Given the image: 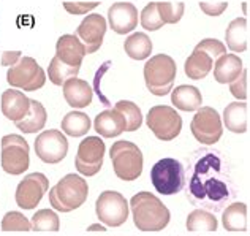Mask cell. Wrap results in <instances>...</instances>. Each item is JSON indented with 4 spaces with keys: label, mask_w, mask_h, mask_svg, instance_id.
<instances>
[{
    "label": "cell",
    "mask_w": 250,
    "mask_h": 236,
    "mask_svg": "<svg viewBox=\"0 0 250 236\" xmlns=\"http://www.w3.org/2000/svg\"><path fill=\"white\" fill-rule=\"evenodd\" d=\"M234 195L236 187L223 155L212 149L196 150L190 160L188 201L196 208L219 213Z\"/></svg>",
    "instance_id": "obj_1"
},
{
    "label": "cell",
    "mask_w": 250,
    "mask_h": 236,
    "mask_svg": "<svg viewBox=\"0 0 250 236\" xmlns=\"http://www.w3.org/2000/svg\"><path fill=\"white\" fill-rule=\"evenodd\" d=\"M130 209L135 227L141 232H162L169 224V209L150 192H138L131 196Z\"/></svg>",
    "instance_id": "obj_2"
},
{
    "label": "cell",
    "mask_w": 250,
    "mask_h": 236,
    "mask_svg": "<svg viewBox=\"0 0 250 236\" xmlns=\"http://www.w3.org/2000/svg\"><path fill=\"white\" fill-rule=\"evenodd\" d=\"M89 195V186L81 176L70 173L49 190L51 206L61 213H70L81 208Z\"/></svg>",
    "instance_id": "obj_3"
},
{
    "label": "cell",
    "mask_w": 250,
    "mask_h": 236,
    "mask_svg": "<svg viewBox=\"0 0 250 236\" xmlns=\"http://www.w3.org/2000/svg\"><path fill=\"white\" fill-rule=\"evenodd\" d=\"M177 67L173 57L168 54L152 56L144 65V81L150 94L165 97L173 90Z\"/></svg>",
    "instance_id": "obj_4"
},
{
    "label": "cell",
    "mask_w": 250,
    "mask_h": 236,
    "mask_svg": "<svg viewBox=\"0 0 250 236\" xmlns=\"http://www.w3.org/2000/svg\"><path fill=\"white\" fill-rule=\"evenodd\" d=\"M109 157L113 162V170L116 176L125 182L138 179L143 173V152L131 141L121 140L114 143L109 149Z\"/></svg>",
    "instance_id": "obj_5"
},
{
    "label": "cell",
    "mask_w": 250,
    "mask_h": 236,
    "mask_svg": "<svg viewBox=\"0 0 250 236\" xmlns=\"http://www.w3.org/2000/svg\"><path fill=\"white\" fill-rule=\"evenodd\" d=\"M150 182L160 195H176L186 187V168L173 157H165L150 170Z\"/></svg>",
    "instance_id": "obj_6"
},
{
    "label": "cell",
    "mask_w": 250,
    "mask_h": 236,
    "mask_svg": "<svg viewBox=\"0 0 250 236\" xmlns=\"http://www.w3.org/2000/svg\"><path fill=\"white\" fill-rule=\"evenodd\" d=\"M6 83L13 87H19L25 92H34L44 86L46 73L34 57L22 56L6 71Z\"/></svg>",
    "instance_id": "obj_7"
},
{
    "label": "cell",
    "mask_w": 250,
    "mask_h": 236,
    "mask_svg": "<svg viewBox=\"0 0 250 236\" xmlns=\"http://www.w3.org/2000/svg\"><path fill=\"white\" fill-rule=\"evenodd\" d=\"M146 124L150 132L162 141L174 140L182 130V117L174 108L167 107V105H155L150 108Z\"/></svg>",
    "instance_id": "obj_8"
},
{
    "label": "cell",
    "mask_w": 250,
    "mask_h": 236,
    "mask_svg": "<svg viewBox=\"0 0 250 236\" xmlns=\"http://www.w3.org/2000/svg\"><path fill=\"white\" fill-rule=\"evenodd\" d=\"M186 10V3L177 2H149L141 11L140 22L144 30H159L167 24H177Z\"/></svg>",
    "instance_id": "obj_9"
},
{
    "label": "cell",
    "mask_w": 250,
    "mask_h": 236,
    "mask_svg": "<svg viewBox=\"0 0 250 236\" xmlns=\"http://www.w3.org/2000/svg\"><path fill=\"white\" fill-rule=\"evenodd\" d=\"M95 213L106 227H121L128 219V201L116 190H104L95 201Z\"/></svg>",
    "instance_id": "obj_10"
},
{
    "label": "cell",
    "mask_w": 250,
    "mask_h": 236,
    "mask_svg": "<svg viewBox=\"0 0 250 236\" xmlns=\"http://www.w3.org/2000/svg\"><path fill=\"white\" fill-rule=\"evenodd\" d=\"M0 144H2V170L13 176L22 174L30 165L29 143L21 135H6Z\"/></svg>",
    "instance_id": "obj_11"
},
{
    "label": "cell",
    "mask_w": 250,
    "mask_h": 236,
    "mask_svg": "<svg viewBox=\"0 0 250 236\" xmlns=\"http://www.w3.org/2000/svg\"><path fill=\"white\" fill-rule=\"evenodd\" d=\"M190 130H192V135L198 143L212 146L222 138V117L217 113V109L210 107H201L192 119Z\"/></svg>",
    "instance_id": "obj_12"
},
{
    "label": "cell",
    "mask_w": 250,
    "mask_h": 236,
    "mask_svg": "<svg viewBox=\"0 0 250 236\" xmlns=\"http://www.w3.org/2000/svg\"><path fill=\"white\" fill-rule=\"evenodd\" d=\"M106 146L98 136H87L78 146L75 165L84 176H95L103 167V157Z\"/></svg>",
    "instance_id": "obj_13"
},
{
    "label": "cell",
    "mask_w": 250,
    "mask_h": 236,
    "mask_svg": "<svg viewBox=\"0 0 250 236\" xmlns=\"http://www.w3.org/2000/svg\"><path fill=\"white\" fill-rule=\"evenodd\" d=\"M35 154L44 163H59L68 154V141L63 132L56 129L46 130L37 136Z\"/></svg>",
    "instance_id": "obj_14"
},
{
    "label": "cell",
    "mask_w": 250,
    "mask_h": 236,
    "mask_svg": "<svg viewBox=\"0 0 250 236\" xmlns=\"http://www.w3.org/2000/svg\"><path fill=\"white\" fill-rule=\"evenodd\" d=\"M49 181L43 173H30L16 187V203L22 209H35L48 192Z\"/></svg>",
    "instance_id": "obj_15"
},
{
    "label": "cell",
    "mask_w": 250,
    "mask_h": 236,
    "mask_svg": "<svg viewBox=\"0 0 250 236\" xmlns=\"http://www.w3.org/2000/svg\"><path fill=\"white\" fill-rule=\"evenodd\" d=\"M106 34V19L98 13L87 15L83 19V22L78 25L75 35L83 42L87 54H94L102 48L103 38Z\"/></svg>",
    "instance_id": "obj_16"
},
{
    "label": "cell",
    "mask_w": 250,
    "mask_h": 236,
    "mask_svg": "<svg viewBox=\"0 0 250 236\" xmlns=\"http://www.w3.org/2000/svg\"><path fill=\"white\" fill-rule=\"evenodd\" d=\"M108 21L117 35L130 34L138 25V8L130 2H116L108 10Z\"/></svg>",
    "instance_id": "obj_17"
},
{
    "label": "cell",
    "mask_w": 250,
    "mask_h": 236,
    "mask_svg": "<svg viewBox=\"0 0 250 236\" xmlns=\"http://www.w3.org/2000/svg\"><path fill=\"white\" fill-rule=\"evenodd\" d=\"M85 56H87L85 46L76 35H62L56 43V57L70 67H81Z\"/></svg>",
    "instance_id": "obj_18"
},
{
    "label": "cell",
    "mask_w": 250,
    "mask_h": 236,
    "mask_svg": "<svg viewBox=\"0 0 250 236\" xmlns=\"http://www.w3.org/2000/svg\"><path fill=\"white\" fill-rule=\"evenodd\" d=\"M94 129L103 138H116L125 132L127 122H125V117L119 109H104L100 114H97Z\"/></svg>",
    "instance_id": "obj_19"
},
{
    "label": "cell",
    "mask_w": 250,
    "mask_h": 236,
    "mask_svg": "<svg viewBox=\"0 0 250 236\" xmlns=\"http://www.w3.org/2000/svg\"><path fill=\"white\" fill-rule=\"evenodd\" d=\"M30 111V98L21 90L6 89L2 94V113L6 119L18 122Z\"/></svg>",
    "instance_id": "obj_20"
},
{
    "label": "cell",
    "mask_w": 250,
    "mask_h": 236,
    "mask_svg": "<svg viewBox=\"0 0 250 236\" xmlns=\"http://www.w3.org/2000/svg\"><path fill=\"white\" fill-rule=\"evenodd\" d=\"M63 97L70 107L85 108L92 103L94 92H92V87L87 81L75 76L63 83Z\"/></svg>",
    "instance_id": "obj_21"
},
{
    "label": "cell",
    "mask_w": 250,
    "mask_h": 236,
    "mask_svg": "<svg viewBox=\"0 0 250 236\" xmlns=\"http://www.w3.org/2000/svg\"><path fill=\"white\" fill-rule=\"evenodd\" d=\"M242 59L236 54H223L214 64V78L219 84H231L241 76Z\"/></svg>",
    "instance_id": "obj_22"
},
{
    "label": "cell",
    "mask_w": 250,
    "mask_h": 236,
    "mask_svg": "<svg viewBox=\"0 0 250 236\" xmlns=\"http://www.w3.org/2000/svg\"><path fill=\"white\" fill-rule=\"evenodd\" d=\"M212 68H214V59L210 57L206 51L198 49V48L193 49V52L186 61V65H184L186 75L193 81L205 80Z\"/></svg>",
    "instance_id": "obj_23"
},
{
    "label": "cell",
    "mask_w": 250,
    "mask_h": 236,
    "mask_svg": "<svg viewBox=\"0 0 250 236\" xmlns=\"http://www.w3.org/2000/svg\"><path fill=\"white\" fill-rule=\"evenodd\" d=\"M171 102H173L176 109L192 113V111H198L203 107V95L198 87L182 84V86H177L173 90Z\"/></svg>",
    "instance_id": "obj_24"
},
{
    "label": "cell",
    "mask_w": 250,
    "mask_h": 236,
    "mask_svg": "<svg viewBox=\"0 0 250 236\" xmlns=\"http://www.w3.org/2000/svg\"><path fill=\"white\" fill-rule=\"evenodd\" d=\"M223 124L233 133L247 132V103L233 102L223 111Z\"/></svg>",
    "instance_id": "obj_25"
},
{
    "label": "cell",
    "mask_w": 250,
    "mask_h": 236,
    "mask_svg": "<svg viewBox=\"0 0 250 236\" xmlns=\"http://www.w3.org/2000/svg\"><path fill=\"white\" fill-rule=\"evenodd\" d=\"M46 119H48V113H46L43 105L37 100H30V111L27 116L15 124L24 133H35L43 130V127L46 126Z\"/></svg>",
    "instance_id": "obj_26"
},
{
    "label": "cell",
    "mask_w": 250,
    "mask_h": 236,
    "mask_svg": "<svg viewBox=\"0 0 250 236\" xmlns=\"http://www.w3.org/2000/svg\"><path fill=\"white\" fill-rule=\"evenodd\" d=\"M222 224L227 232L247 230V206L246 203H231L222 214Z\"/></svg>",
    "instance_id": "obj_27"
},
{
    "label": "cell",
    "mask_w": 250,
    "mask_h": 236,
    "mask_svg": "<svg viewBox=\"0 0 250 236\" xmlns=\"http://www.w3.org/2000/svg\"><path fill=\"white\" fill-rule=\"evenodd\" d=\"M247 19L236 18L228 24L225 30L227 46L233 52H244L247 49Z\"/></svg>",
    "instance_id": "obj_28"
},
{
    "label": "cell",
    "mask_w": 250,
    "mask_h": 236,
    "mask_svg": "<svg viewBox=\"0 0 250 236\" xmlns=\"http://www.w3.org/2000/svg\"><path fill=\"white\" fill-rule=\"evenodd\" d=\"M152 42L144 32H135L124 43V49L127 56L133 61H144L152 52Z\"/></svg>",
    "instance_id": "obj_29"
},
{
    "label": "cell",
    "mask_w": 250,
    "mask_h": 236,
    "mask_svg": "<svg viewBox=\"0 0 250 236\" xmlns=\"http://www.w3.org/2000/svg\"><path fill=\"white\" fill-rule=\"evenodd\" d=\"M186 227H187L188 232H208V233H212V232H217L219 222H217L214 213L206 211V209H201V208H196L188 214Z\"/></svg>",
    "instance_id": "obj_30"
},
{
    "label": "cell",
    "mask_w": 250,
    "mask_h": 236,
    "mask_svg": "<svg viewBox=\"0 0 250 236\" xmlns=\"http://www.w3.org/2000/svg\"><path fill=\"white\" fill-rule=\"evenodd\" d=\"M61 127L63 133L78 138V136H84L90 130V119L87 114L81 113V111H71V113L65 114Z\"/></svg>",
    "instance_id": "obj_31"
},
{
    "label": "cell",
    "mask_w": 250,
    "mask_h": 236,
    "mask_svg": "<svg viewBox=\"0 0 250 236\" xmlns=\"http://www.w3.org/2000/svg\"><path fill=\"white\" fill-rule=\"evenodd\" d=\"M80 70H81V67H70V65L61 62L54 56L52 57V61L49 62L48 76H49V81L54 84V86H63V83L67 80L78 76Z\"/></svg>",
    "instance_id": "obj_32"
},
{
    "label": "cell",
    "mask_w": 250,
    "mask_h": 236,
    "mask_svg": "<svg viewBox=\"0 0 250 236\" xmlns=\"http://www.w3.org/2000/svg\"><path fill=\"white\" fill-rule=\"evenodd\" d=\"M59 228H61L59 215L52 209H40L32 217L34 232H59Z\"/></svg>",
    "instance_id": "obj_33"
},
{
    "label": "cell",
    "mask_w": 250,
    "mask_h": 236,
    "mask_svg": "<svg viewBox=\"0 0 250 236\" xmlns=\"http://www.w3.org/2000/svg\"><path fill=\"white\" fill-rule=\"evenodd\" d=\"M116 109H119L121 113L125 117V122H127V129L125 132H135L141 127L143 124V113L141 109L138 108V105L133 102H128V100H121L116 103Z\"/></svg>",
    "instance_id": "obj_34"
},
{
    "label": "cell",
    "mask_w": 250,
    "mask_h": 236,
    "mask_svg": "<svg viewBox=\"0 0 250 236\" xmlns=\"http://www.w3.org/2000/svg\"><path fill=\"white\" fill-rule=\"evenodd\" d=\"M2 230L3 232H30L32 224L22 213L10 211L2 219Z\"/></svg>",
    "instance_id": "obj_35"
},
{
    "label": "cell",
    "mask_w": 250,
    "mask_h": 236,
    "mask_svg": "<svg viewBox=\"0 0 250 236\" xmlns=\"http://www.w3.org/2000/svg\"><path fill=\"white\" fill-rule=\"evenodd\" d=\"M195 48L206 51L212 59H219L220 56L227 54V46L220 40H215V38H205Z\"/></svg>",
    "instance_id": "obj_36"
},
{
    "label": "cell",
    "mask_w": 250,
    "mask_h": 236,
    "mask_svg": "<svg viewBox=\"0 0 250 236\" xmlns=\"http://www.w3.org/2000/svg\"><path fill=\"white\" fill-rule=\"evenodd\" d=\"M229 92H231L238 102H244L247 98V70H242L241 76L238 80H234L231 84H229Z\"/></svg>",
    "instance_id": "obj_37"
},
{
    "label": "cell",
    "mask_w": 250,
    "mask_h": 236,
    "mask_svg": "<svg viewBox=\"0 0 250 236\" xmlns=\"http://www.w3.org/2000/svg\"><path fill=\"white\" fill-rule=\"evenodd\" d=\"M62 5L70 15H87L89 11L100 6V2H63Z\"/></svg>",
    "instance_id": "obj_38"
},
{
    "label": "cell",
    "mask_w": 250,
    "mask_h": 236,
    "mask_svg": "<svg viewBox=\"0 0 250 236\" xmlns=\"http://www.w3.org/2000/svg\"><path fill=\"white\" fill-rule=\"evenodd\" d=\"M200 8L208 16H220L228 8V2H219V3L200 2Z\"/></svg>",
    "instance_id": "obj_39"
},
{
    "label": "cell",
    "mask_w": 250,
    "mask_h": 236,
    "mask_svg": "<svg viewBox=\"0 0 250 236\" xmlns=\"http://www.w3.org/2000/svg\"><path fill=\"white\" fill-rule=\"evenodd\" d=\"M21 57H22L21 51H5L2 54V65H5V67H13L15 64H18V61Z\"/></svg>",
    "instance_id": "obj_40"
},
{
    "label": "cell",
    "mask_w": 250,
    "mask_h": 236,
    "mask_svg": "<svg viewBox=\"0 0 250 236\" xmlns=\"http://www.w3.org/2000/svg\"><path fill=\"white\" fill-rule=\"evenodd\" d=\"M95 230L104 232V227H102V225H90V227L87 228V232H95Z\"/></svg>",
    "instance_id": "obj_41"
}]
</instances>
